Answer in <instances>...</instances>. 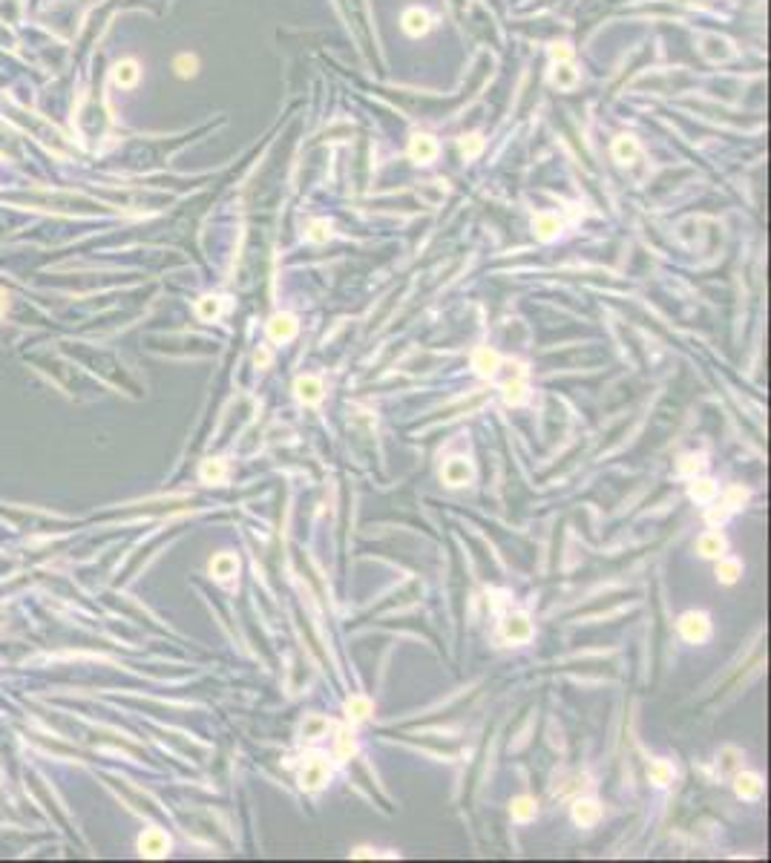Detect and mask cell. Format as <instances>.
<instances>
[{
	"label": "cell",
	"instance_id": "cell-1",
	"mask_svg": "<svg viewBox=\"0 0 771 863\" xmlns=\"http://www.w3.org/2000/svg\"><path fill=\"white\" fill-rule=\"evenodd\" d=\"M679 633L688 639V642L700 644V642H705V639L711 636V619H708L705 613L691 610V613H685V616L679 619Z\"/></svg>",
	"mask_w": 771,
	"mask_h": 863
},
{
	"label": "cell",
	"instance_id": "cell-2",
	"mask_svg": "<svg viewBox=\"0 0 771 863\" xmlns=\"http://www.w3.org/2000/svg\"><path fill=\"white\" fill-rule=\"evenodd\" d=\"M325 780H328V765L323 763V757H308L303 763V768H299V786H303L306 792H314Z\"/></svg>",
	"mask_w": 771,
	"mask_h": 863
},
{
	"label": "cell",
	"instance_id": "cell-3",
	"mask_svg": "<svg viewBox=\"0 0 771 863\" xmlns=\"http://www.w3.org/2000/svg\"><path fill=\"white\" fill-rule=\"evenodd\" d=\"M409 158L417 161V164H429V161H435V158H438V141H435L432 136H426V133L412 136V141H409Z\"/></svg>",
	"mask_w": 771,
	"mask_h": 863
},
{
	"label": "cell",
	"instance_id": "cell-4",
	"mask_svg": "<svg viewBox=\"0 0 771 863\" xmlns=\"http://www.w3.org/2000/svg\"><path fill=\"white\" fill-rule=\"evenodd\" d=\"M299 331V323L294 314H274L271 323H268V337L274 342H291Z\"/></svg>",
	"mask_w": 771,
	"mask_h": 863
},
{
	"label": "cell",
	"instance_id": "cell-5",
	"mask_svg": "<svg viewBox=\"0 0 771 863\" xmlns=\"http://www.w3.org/2000/svg\"><path fill=\"white\" fill-rule=\"evenodd\" d=\"M139 852L144 857H164L170 852V838L161 832V829H147L141 838H139Z\"/></svg>",
	"mask_w": 771,
	"mask_h": 863
},
{
	"label": "cell",
	"instance_id": "cell-6",
	"mask_svg": "<svg viewBox=\"0 0 771 863\" xmlns=\"http://www.w3.org/2000/svg\"><path fill=\"white\" fill-rule=\"evenodd\" d=\"M400 23H403V32H406V35H412V37H420V35H426V32L432 29V18H429V12L420 9V6L406 9Z\"/></svg>",
	"mask_w": 771,
	"mask_h": 863
},
{
	"label": "cell",
	"instance_id": "cell-7",
	"mask_svg": "<svg viewBox=\"0 0 771 863\" xmlns=\"http://www.w3.org/2000/svg\"><path fill=\"white\" fill-rule=\"evenodd\" d=\"M579 69L570 64V61H552V69H550V83L559 86V90H573L579 83Z\"/></svg>",
	"mask_w": 771,
	"mask_h": 863
},
{
	"label": "cell",
	"instance_id": "cell-8",
	"mask_svg": "<svg viewBox=\"0 0 771 863\" xmlns=\"http://www.w3.org/2000/svg\"><path fill=\"white\" fill-rule=\"evenodd\" d=\"M504 639L506 642H530L533 639V625H530V619L524 616V613H516V616H509L506 622H504Z\"/></svg>",
	"mask_w": 771,
	"mask_h": 863
},
{
	"label": "cell",
	"instance_id": "cell-9",
	"mask_svg": "<svg viewBox=\"0 0 771 863\" xmlns=\"http://www.w3.org/2000/svg\"><path fill=\"white\" fill-rule=\"evenodd\" d=\"M444 481L449 487H463L473 481V466H469L463 458H452L444 463Z\"/></svg>",
	"mask_w": 771,
	"mask_h": 863
},
{
	"label": "cell",
	"instance_id": "cell-10",
	"mask_svg": "<svg viewBox=\"0 0 771 863\" xmlns=\"http://www.w3.org/2000/svg\"><path fill=\"white\" fill-rule=\"evenodd\" d=\"M702 55L708 58V61H728V58H734V50H731V43H728L725 37H719V35H705L702 37Z\"/></svg>",
	"mask_w": 771,
	"mask_h": 863
},
{
	"label": "cell",
	"instance_id": "cell-11",
	"mask_svg": "<svg viewBox=\"0 0 771 863\" xmlns=\"http://www.w3.org/2000/svg\"><path fill=\"white\" fill-rule=\"evenodd\" d=\"M533 231H535V236H538L541 242H550V239L559 236L562 219H559L555 213H538L535 219H533Z\"/></svg>",
	"mask_w": 771,
	"mask_h": 863
},
{
	"label": "cell",
	"instance_id": "cell-12",
	"mask_svg": "<svg viewBox=\"0 0 771 863\" xmlns=\"http://www.w3.org/2000/svg\"><path fill=\"white\" fill-rule=\"evenodd\" d=\"M294 388H296V398L306 406H317L323 400V383L317 377H299Z\"/></svg>",
	"mask_w": 771,
	"mask_h": 863
},
{
	"label": "cell",
	"instance_id": "cell-13",
	"mask_svg": "<svg viewBox=\"0 0 771 863\" xmlns=\"http://www.w3.org/2000/svg\"><path fill=\"white\" fill-rule=\"evenodd\" d=\"M734 792L743 800H757L763 794V780H760L757 774H751V771H743V774H737V780H734Z\"/></svg>",
	"mask_w": 771,
	"mask_h": 863
},
{
	"label": "cell",
	"instance_id": "cell-14",
	"mask_svg": "<svg viewBox=\"0 0 771 863\" xmlns=\"http://www.w3.org/2000/svg\"><path fill=\"white\" fill-rule=\"evenodd\" d=\"M139 78H141V69H139V64H136L133 58L118 61V64L112 66V81H115L118 86H136Z\"/></svg>",
	"mask_w": 771,
	"mask_h": 863
},
{
	"label": "cell",
	"instance_id": "cell-15",
	"mask_svg": "<svg viewBox=\"0 0 771 863\" xmlns=\"http://www.w3.org/2000/svg\"><path fill=\"white\" fill-rule=\"evenodd\" d=\"M642 156V147H639V141L633 139V136H619L616 141H613V158L619 161V164H630V161H636Z\"/></svg>",
	"mask_w": 771,
	"mask_h": 863
},
{
	"label": "cell",
	"instance_id": "cell-16",
	"mask_svg": "<svg viewBox=\"0 0 771 863\" xmlns=\"http://www.w3.org/2000/svg\"><path fill=\"white\" fill-rule=\"evenodd\" d=\"M236 570H239V558H236V555H231V552H222V555H216V558L210 561V573L216 576L219 581L233 579V576H236Z\"/></svg>",
	"mask_w": 771,
	"mask_h": 863
},
{
	"label": "cell",
	"instance_id": "cell-17",
	"mask_svg": "<svg viewBox=\"0 0 771 863\" xmlns=\"http://www.w3.org/2000/svg\"><path fill=\"white\" fill-rule=\"evenodd\" d=\"M473 369H475L478 374H484V377H492V374L501 369V357H498L492 349H478V352L473 354Z\"/></svg>",
	"mask_w": 771,
	"mask_h": 863
},
{
	"label": "cell",
	"instance_id": "cell-18",
	"mask_svg": "<svg viewBox=\"0 0 771 863\" xmlns=\"http://www.w3.org/2000/svg\"><path fill=\"white\" fill-rule=\"evenodd\" d=\"M598 817H602V809H598L596 800H579L573 806V820H576L579 826H593Z\"/></svg>",
	"mask_w": 771,
	"mask_h": 863
},
{
	"label": "cell",
	"instance_id": "cell-19",
	"mask_svg": "<svg viewBox=\"0 0 771 863\" xmlns=\"http://www.w3.org/2000/svg\"><path fill=\"white\" fill-rule=\"evenodd\" d=\"M199 475H202L204 484H222V481L228 478V466H225V461H219V458H207V461L202 463Z\"/></svg>",
	"mask_w": 771,
	"mask_h": 863
},
{
	"label": "cell",
	"instance_id": "cell-20",
	"mask_svg": "<svg viewBox=\"0 0 771 863\" xmlns=\"http://www.w3.org/2000/svg\"><path fill=\"white\" fill-rule=\"evenodd\" d=\"M697 550L705 555V558H719L725 552V538L719 533H705L700 541H697Z\"/></svg>",
	"mask_w": 771,
	"mask_h": 863
},
{
	"label": "cell",
	"instance_id": "cell-21",
	"mask_svg": "<svg viewBox=\"0 0 771 863\" xmlns=\"http://www.w3.org/2000/svg\"><path fill=\"white\" fill-rule=\"evenodd\" d=\"M673 765L668 763V760H654L651 765H648V777H651V783H656V786H668L671 780H673Z\"/></svg>",
	"mask_w": 771,
	"mask_h": 863
},
{
	"label": "cell",
	"instance_id": "cell-22",
	"mask_svg": "<svg viewBox=\"0 0 771 863\" xmlns=\"http://www.w3.org/2000/svg\"><path fill=\"white\" fill-rule=\"evenodd\" d=\"M196 314H199V320H216L219 314H222V299L219 296H202L199 302H196Z\"/></svg>",
	"mask_w": 771,
	"mask_h": 863
},
{
	"label": "cell",
	"instance_id": "cell-23",
	"mask_svg": "<svg viewBox=\"0 0 771 863\" xmlns=\"http://www.w3.org/2000/svg\"><path fill=\"white\" fill-rule=\"evenodd\" d=\"M458 147H460V156H463V158H478V156L484 153V136H481V133H469V136H463V139L458 141Z\"/></svg>",
	"mask_w": 771,
	"mask_h": 863
},
{
	"label": "cell",
	"instance_id": "cell-24",
	"mask_svg": "<svg viewBox=\"0 0 771 863\" xmlns=\"http://www.w3.org/2000/svg\"><path fill=\"white\" fill-rule=\"evenodd\" d=\"M740 573H743V567H740V561H734V558H722L719 564H717V579L722 584H734L740 579Z\"/></svg>",
	"mask_w": 771,
	"mask_h": 863
},
{
	"label": "cell",
	"instance_id": "cell-25",
	"mask_svg": "<svg viewBox=\"0 0 771 863\" xmlns=\"http://www.w3.org/2000/svg\"><path fill=\"white\" fill-rule=\"evenodd\" d=\"M535 811H538V806H535V800H530V797H518V800H512V806H509V814L516 817V820H521V823L533 820Z\"/></svg>",
	"mask_w": 771,
	"mask_h": 863
},
{
	"label": "cell",
	"instance_id": "cell-26",
	"mask_svg": "<svg viewBox=\"0 0 771 863\" xmlns=\"http://www.w3.org/2000/svg\"><path fill=\"white\" fill-rule=\"evenodd\" d=\"M173 69H176L179 78H193V75L199 72V58L190 55V52H185V55H179V58L173 61Z\"/></svg>",
	"mask_w": 771,
	"mask_h": 863
},
{
	"label": "cell",
	"instance_id": "cell-27",
	"mask_svg": "<svg viewBox=\"0 0 771 863\" xmlns=\"http://www.w3.org/2000/svg\"><path fill=\"white\" fill-rule=\"evenodd\" d=\"M504 400H506L509 406H521V403L527 400V386L518 383V380L506 383V388H504Z\"/></svg>",
	"mask_w": 771,
	"mask_h": 863
},
{
	"label": "cell",
	"instance_id": "cell-28",
	"mask_svg": "<svg viewBox=\"0 0 771 863\" xmlns=\"http://www.w3.org/2000/svg\"><path fill=\"white\" fill-rule=\"evenodd\" d=\"M306 239H308V242H317V245H320V242H328V239H331V225H328L325 219L311 222L308 231H306Z\"/></svg>",
	"mask_w": 771,
	"mask_h": 863
},
{
	"label": "cell",
	"instance_id": "cell-29",
	"mask_svg": "<svg viewBox=\"0 0 771 863\" xmlns=\"http://www.w3.org/2000/svg\"><path fill=\"white\" fill-rule=\"evenodd\" d=\"M346 711H349L352 719H366V717L371 714V702H369L366 697H352V700L346 702Z\"/></svg>",
	"mask_w": 771,
	"mask_h": 863
},
{
	"label": "cell",
	"instance_id": "cell-30",
	"mask_svg": "<svg viewBox=\"0 0 771 863\" xmlns=\"http://www.w3.org/2000/svg\"><path fill=\"white\" fill-rule=\"evenodd\" d=\"M748 501V490H743V487H728L725 490V509L731 512V509H740L743 504Z\"/></svg>",
	"mask_w": 771,
	"mask_h": 863
},
{
	"label": "cell",
	"instance_id": "cell-31",
	"mask_svg": "<svg viewBox=\"0 0 771 863\" xmlns=\"http://www.w3.org/2000/svg\"><path fill=\"white\" fill-rule=\"evenodd\" d=\"M691 498H694V501H711V498H717V484H714V481H697V484L691 487Z\"/></svg>",
	"mask_w": 771,
	"mask_h": 863
},
{
	"label": "cell",
	"instance_id": "cell-32",
	"mask_svg": "<svg viewBox=\"0 0 771 863\" xmlns=\"http://www.w3.org/2000/svg\"><path fill=\"white\" fill-rule=\"evenodd\" d=\"M676 469H679V475H697L702 469V458L700 455H682Z\"/></svg>",
	"mask_w": 771,
	"mask_h": 863
},
{
	"label": "cell",
	"instance_id": "cell-33",
	"mask_svg": "<svg viewBox=\"0 0 771 863\" xmlns=\"http://www.w3.org/2000/svg\"><path fill=\"white\" fill-rule=\"evenodd\" d=\"M352 754H354V740H352V734H349V731H340V734H337V757L349 760Z\"/></svg>",
	"mask_w": 771,
	"mask_h": 863
},
{
	"label": "cell",
	"instance_id": "cell-34",
	"mask_svg": "<svg viewBox=\"0 0 771 863\" xmlns=\"http://www.w3.org/2000/svg\"><path fill=\"white\" fill-rule=\"evenodd\" d=\"M550 58L552 61H570L573 58V47H570V43H555V47L550 50Z\"/></svg>",
	"mask_w": 771,
	"mask_h": 863
},
{
	"label": "cell",
	"instance_id": "cell-35",
	"mask_svg": "<svg viewBox=\"0 0 771 863\" xmlns=\"http://www.w3.org/2000/svg\"><path fill=\"white\" fill-rule=\"evenodd\" d=\"M737 757H740V751H737V748H725V751H722V765H719V768H722V771H731V768H737V765H740V763H737Z\"/></svg>",
	"mask_w": 771,
	"mask_h": 863
},
{
	"label": "cell",
	"instance_id": "cell-36",
	"mask_svg": "<svg viewBox=\"0 0 771 863\" xmlns=\"http://www.w3.org/2000/svg\"><path fill=\"white\" fill-rule=\"evenodd\" d=\"M256 366H260V369L271 366V352H268V349H260V352H256Z\"/></svg>",
	"mask_w": 771,
	"mask_h": 863
},
{
	"label": "cell",
	"instance_id": "cell-37",
	"mask_svg": "<svg viewBox=\"0 0 771 863\" xmlns=\"http://www.w3.org/2000/svg\"><path fill=\"white\" fill-rule=\"evenodd\" d=\"M6 311V294H0V314Z\"/></svg>",
	"mask_w": 771,
	"mask_h": 863
}]
</instances>
